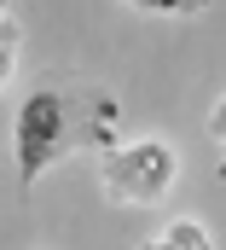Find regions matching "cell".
I'll return each mask as SVG.
<instances>
[{
    "label": "cell",
    "instance_id": "7a4b0ae2",
    "mask_svg": "<svg viewBox=\"0 0 226 250\" xmlns=\"http://www.w3.org/2000/svg\"><path fill=\"white\" fill-rule=\"evenodd\" d=\"M174 175H180V157H174L169 140H128V146H116V151L99 157V187L122 209L163 204L169 187H174Z\"/></svg>",
    "mask_w": 226,
    "mask_h": 250
},
{
    "label": "cell",
    "instance_id": "5b68a950",
    "mask_svg": "<svg viewBox=\"0 0 226 250\" xmlns=\"http://www.w3.org/2000/svg\"><path fill=\"white\" fill-rule=\"evenodd\" d=\"M122 6H139V12H163V18H197V12H209V0H122Z\"/></svg>",
    "mask_w": 226,
    "mask_h": 250
},
{
    "label": "cell",
    "instance_id": "277c9868",
    "mask_svg": "<svg viewBox=\"0 0 226 250\" xmlns=\"http://www.w3.org/2000/svg\"><path fill=\"white\" fill-rule=\"evenodd\" d=\"M18 70V18H12V0H0V87L12 82Z\"/></svg>",
    "mask_w": 226,
    "mask_h": 250
},
{
    "label": "cell",
    "instance_id": "52a82bcc",
    "mask_svg": "<svg viewBox=\"0 0 226 250\" xmlns=\"http://www.w3.org/2000/svg\"><path fill=\"white\" fill-rule=\"evenodd\" d=\"M215 175H221V181H226V157H221V169H215Z\"/></svg>",
    "mask_w": 226,
    "mask_h": 250
},
{
    "label": "cell",
    "instance_id": "3957f363",
    "mask_svg": "<svg viewBox=\"0 0 226 250\" xmlns=\"http://www.w3.org/2000/svg\"><path fill=\"white\" fill-rule=\"evenodd\" d=\"M139 250H215V239H209V227H203V221L180 215V221H169L163 233H151Z\"/></svg>",
    "mask_w": 226,
    "mask_h": 250
},
{
    "label": "cell",
    "instance_id": "6da1fadb",
    "mask_svg": "<svg viewBox=\"0 0 226 250\" xmlns=\"http://www.w3.org/2000/svg\"><path fill=\"white\" fill-rule=\"evenodd\" d=\"M12 146H18V192H29L53 163L75 157V151H99V157L116 151L122 105L111 87H99L87 76H53L18 105Z\"/></svg>",
    "mask_w": 226,
    "mask_h": 250
},
{
    "label": "cell",
    "instance_id": "8992f818",
    "mask_svg": "<svg viewBox=\"0 0 226 250\" xmlns=\"http://www.w3.org/2000/svg\"><path fill=\"white\" fill-rule=\"evenodd\" d=\"M209 140H221V146H226V99L209 111Z\"/></svg>",
    "mask_w": 226,
    "mask_h": 250
}]
</instances>
